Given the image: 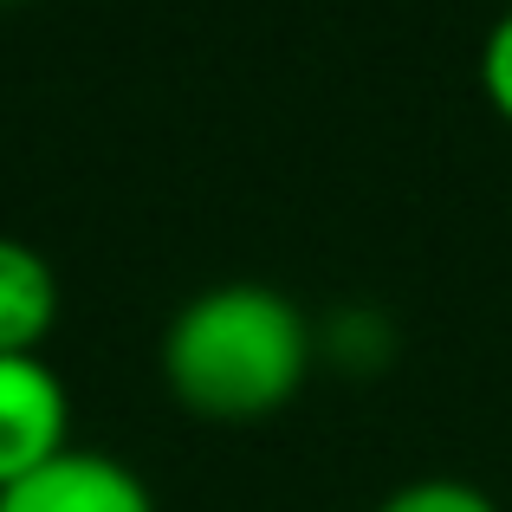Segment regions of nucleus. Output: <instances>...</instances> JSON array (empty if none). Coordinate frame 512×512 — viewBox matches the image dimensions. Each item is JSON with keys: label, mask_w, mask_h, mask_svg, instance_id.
<instances>
[{"label": "nucleus", "mask_w": 512, "mask_h": 512, "mask_svg": "<svg viewBox=\"0 0 512 512\" xmlns=\"http://www.w3.org/2000/svg\"><path fill=\"white\" fill-rule=\"evenodd\" d=\"M370 512H506V506L493 500L487 487L461 480V474H422V480H409V487L383 493Z\"/></svg>", "instance_id": "423d86ee"}, {"label": "nucleus", "mask_w": 512, "mask_h": 512, "mask_svg": "<svg viewBox=\"0 0 512 512\" xmlns=\"http://www.w3.org/2000/svg\"><path fill=\"white\" fill-rule=\"evenodd\" d=\"M396 318L383 305H363V299H344L318 318V363L338 376H383L396 363Z\"/></svg>", "instance_id": "39448f33"}, {"label": "nucleus", "mask_w": 512, "mask_h": 512, "mask_svg": "<svg viewBox=\"0 0 512 512\" xmlns=\"http://www.w3.org/2000/svg\"><path fill=\"white\" fill-rule=\"evenodd\" d=\"M0 512H163L150 480L104 448H65L39 474L13 480L0 493Z\"/></svg>", "instance_id": "7ed1b4c3"}, {"label": "nucleus", "mask_w": 512, "mask_h": 512, "mask_svg": "<svg viewBox=\"0 0 512 512\" xmlns=\"http://www.w3.org/2000/svg\"><path fill=\"white\" fill-rule=\"evenodd\" d=\"M72 441V389L39 357H0V493L59 461Z\"/></svg>", "instance_id": "f03ea898"}, {"label": "nucleus", "mask_w": 512, "mask_h": 512, "mask_svg": "<svg viewBox=\"0 0 512 512\" xmlns=\"http://www.w3.org/2000/svg\"><path fill=\"white\" fill-rule=\"evenodd\" d=\"M13 7H33V0H0V13H13Z\"/></svg>", "instance_id": "6e6552de"}, {"label": "nucleus", "mask_w": 512, "mask_h": 512, "mask_svg": "<svg viewBox=\"0 0 512 512\" xmlns=\"http://www.w3.org/2000/svg\"><path fill=\"white\" fill-rule=\"evenodd\" d=\"M474 72H480V98H487V104H493V117H500V124L512 130V7L487 26Z\"/></svg>", "instance_id": "0eeeda50"}, {"label": "nucleus", "mask_w": 512, "mask_h": 512, "mask_svg": "<svg viewBox=\"0 0 512 512\" xmlns=\"http://www.w3.org/2000/svg\"><path fill=\"white\" fill-rule=\"evenodd\" d=\"M65 318L59 266L20 234H0V357H39Z\"/></svg>", "instance_id": "20e7f679"}, {"label": "nucleus", "mask_w": 512, "mask_h": 512, "mask_svg": "<svg viewBox=\"0 0 512 512\" xmlns=\"http://www.w3.org/2000/svg\"><path fill=\"white\" fill-rule=\"evenodd\" d=\"M156 370L195 422H273L318 370V318L266 279H214L188 292L156 338Z\"/></svg>", "instance_id": "f257e3e1"}]
</instances>
